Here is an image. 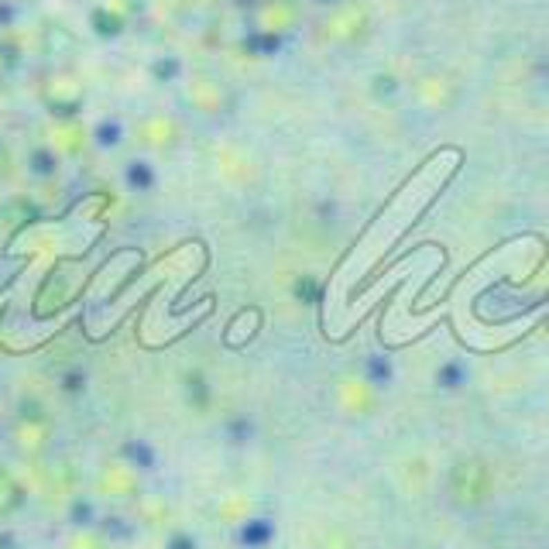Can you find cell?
<instances>
[{"label":"cell","instance_id":"obj_5","mask_svg":"<svg viewBox=\"0 0 549 549\" xmlns=\"http://www.w3.org/2000/svg\"><path fill=\"white\" fill-rule=\"evenodd\" d=\"M440 388H460L463 384V367L460 364H447V367H440Z\"/></svg>","mask_w":549,"mask_h":549},{"label":"cell","instance_id":"obj_9","mask_svg":"<svg viewBox=\"0 0 549 549\" xmlns=\"http://www.w3.org/2000/svg\"><path fill=\"white\" fill-rule=\"evenodd\" d=\"M124 454H131V457H134V460H141V463H151V454H148L145 447H127Z\"/></svg>","mask_w":549,"mask_h":549},{"label":"cell","instance_id":"obj_6","mask_svg":"<svg viewBox=\"0 0 549 549\" xmlns=\"http://www.w3.org/2000/svg\"><path fill=\"white\" fill-rule=\"evenodd\" d=\"M316 292H319V285H316L313 278H302V281L295 285V295L302 299V306H309V302L316 299Z\"/></svg>","mask_w":549,"mask_h":549},{"label":"cell","instance_id":"obj_3","mask_svg":"<svg viewBox=\"0 0 549 549\" xmlns=\"http://www.w3.org/2000/svg\"><path fill=\"white\" fill-rule=\"evenodd\" d=\"M388 378H391V367H388L384 357H371V361H367V381H371V384H378V388H381Z\"/></svg>","mask_w":549,"mask_h":549},{"label":"cell","instance_id":"obj_4","mask_svg":"<svg viewBox=\"0 0 549 549\" xmlns=\"http://www.w3.org/2000/svg\"><path fill=\"white\" fill-rule=\"evenodd\" d=\"M189 395H192V402H196L199 409L210 402V388H206V381H203V374H199V371H192V374H189Z\"/></svg>","mask_w":549,"mask_h":549},{"label":"cell","instance_id":"obj_1","mask_svg":"<svg viewBox=\"0 0 549 549\" xmlns=\"http://www.w3.org/2000/svg\"><path fill=\"white\" fill-rule=\"evenodd\" d=\"M450 487H454V498H457L460 505H467V508L484 505L491 498V491H494L491 467L484 460H474V457L460 460L457 467H454V474H450Z\"/></svg>","mask_w":549,"mask_h":549},{"label":"cell","instance_id":"obj_2","mask_svg":"<svg viewBox=\"0 0 549 549\" xmlns=\"http://www.w3.org/2000/svg\"><path fill=\"white\" fill-rule=\"evenodd\" d=\"M268 539H272V522H265V519H251L241 529V543L244 546H265Z\"/></svg>","mask_w":549,"mask_h":549},{"label":"cell","instance_id":"obj_7","mask_svg":"<svg viewBox=\"0 0 549 549\" xmlns=\"http://www.w3.org/2000/svg\"><path fill=\"white\" fill-rule=\"evenodd\" d=\"M230 436H234V443H248V436H251V422H230Z\"/></svg>","mask_w":549,"mask_h":549},{"label":"cell","instance_id":"obj_8","mask_svg":"<svg viewBox=\"0 0 549 549\" xmlns=\"http://www.w3.org/2000/svg\"><path fill=\"white\" fill-rule=\"evenodd\" d=\"M169 549H196V543H192V536L176 532V536H172V543H169Z\"/></svg>","mask_w":549,"mask_h":549}]
</instances>
